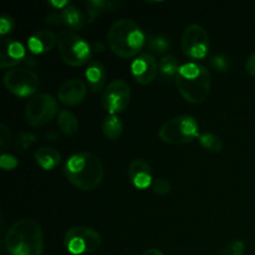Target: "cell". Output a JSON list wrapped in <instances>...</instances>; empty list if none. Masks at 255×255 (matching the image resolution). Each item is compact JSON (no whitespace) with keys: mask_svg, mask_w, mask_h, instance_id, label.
<instances>
[{"mask_svg":"<svg viewBox=\"0 0 255 255\" xmlns=\"http://www.w3.org/2000/svg\"><path fill=\"white\" fill-rule=\"evenodd\" d=\"M87 84H89L90 89L94 92H100L105 86L106 82V70H105L104 65L99 61H94L87 66L86 72Z\"/></svg>","mask_w":255,"mask_h":255,"instance_id":"ac0fdd59","label":"cell"},{"mask_svg":"<svg viewBox=\"0 0 255 255\" xmlns=\"http://www.w3.org/2000/svg\"><path fill=\"white\" fill-rule=\"evenodd\" d=\"M4 85L11 94L19 97H29L37 91L40 80L31 69L15 67L4 75Z\"/></svg>","mask_w":255,"mask_h":255,"instance_id":"9c48e42d","label":"cell"},{"mask_svg":"<svg viewBox=\"0 0 255 255\" xmlns=\"http://www.w3.org/2000/svg\"><path fill=\"white\" fill-rule=\"evenodd\" d=\"M64 171L70 183L84 192L95 191L104 179L101 159L90 152H77L69 157Z\"/></svg>","mask_w":255,"mask_h":255,"instance_id":"6da1fadb","label":"cell"},{"mask_svg":"<svg viewBox=\"0 0 255 255\" xmlns=\"http://www.w3.org/2000/svg\"><path fill=\"white\" fill-rule=\"evenodd\" d=\"M102 131L110 141H116L124 131V124L117 115H109L102 122Z\"/></svg>","mask_w":255,"mask_h":255,"instance_id":"603a6c76","label":"cell"},{"mask_svg":"<svg viewBox=\"0 0 255 255\" xmlns=\"http://www.w3.org/2000/svg\"><path fill=\"white\" fill-rule=\"evenodd\" d=\"M86 84L80 79H71L59 87L57 99L65 106H77L86 99Z\"/></svg>","mask_w":255,"mask_h":255,"instance_id":"4fadbf2b","label":"cell"},{"mask_svg":"<svg viewBox=\"0 0 255 255\" xmlns=\"http://www.w3.org/2000/svg\"><path fill=\"white\" fill-rule=\"evenodd\" d=\"M246 70L251 76L255 77V51L252 52L248 59H247Z\"/></svg>","mask_w":255,"mask_h":255,"instance_id":"836d02e7","label":"cell"},{"mask_svg":"<svg viewBox=\"0 0 255 255\" xmlns=\"http://www.w3.org/2000/svg\"><path fill=\"white\" fill-rule=\"evenodd\" d=\"M199 143L202 147L211 152H222L223 151V142L218 136L213 133H203L199 134Z\"/></svg>","mask_w":255,"mask_h":255,"instance_id":"d4e9b609","label":"cell"},{"mask_svg":"<svg viewBox=\"0 0 255 255\" xmlns=\"http://www.w3.org/2000/svg\"><path fill=\"white\" fill-rule=\"evenodd\" d=\"M181 66L182 65H179L178 59L174 55H164L159 61V74H161L162 79L166 80V81L172 79L176 80Z\"/></svg>","mask_w":255,"mask_h":255,"instance_id":"7402d4cb","label":"cell"},{"mask_svg":"<svg viewBox=\"0 0 255 255\" xmlns=\"http://www.w3.org/2000/svg\"><path fill=\"white\" fill-rule=\"evenodd\" d=\"M132 76L139 85H148L156 80L159 72V65L156 57L149 52H142L131 65Z\"/></svg>","mask_w":255,"mask_h":255,"instance_id":"7c38bea8","label":"cell"},{"mask_svg":"<svg viewBox=\"0 0 255 255\" xmlns=\"http://www.w3.org/2000/svg\"><path fill=\"white\" fill-rule=\"evenodd\" d=\"M209 36L201 25H189L182 35V51L192 60H202L208 55Z\"/></svg>","mask_w":255,"mask_h":255,"instance_id":"30bf717a","label":"cell"},{"mask_svg":"<svg viewBox=\"0 0 255 255\" xmlns=\"http://www.w3.org/2000/svg\"><path fill=\"white\" fill-rule=\"evenodd\" d=\"M62 22L69 27L71 31L81 30L85 25V16L79 7L70 4L61 11Z\"/></svg>","mask_w":255,"mask_h":255,"instance_id":"d6986e66","label":"cell"},{"mask_svg":"<svg viewBox=\"0 0 255 255\" xmlns=\"http://www.w3.org/2000/svg\"><path fill=\"white\" fill-rule=\"evenodd\" d=\"M17 164L19 162H17L16 157L9 153H2L1 158H0V166L4 171H12L14 168H16Z\"/></svg>","mask_w":255,"mask_h":255,"instance_id":"f1b7e54d","label":"cell"},{"mask_svg":"<svg viewBox=\"0 0 255 255\" xmlns=\"http://www.w3.org/2000/svg\"><path fill=\"white\" fill-rule=\"evenodd\" d=\"M128 178L137 189H147L152 186V169L148 162L136 158L129 163Z\"/></svg>","mask_w":255,"mask_h":255,"instance_id":"5bb4252c","label":"cell"},{"mask_svg":"<svg viewBox=\"0 0 255 255\" xmlns=\"http://www.w3.org/2000/svg\"><path fill=\"white\" fill-rule=\"evenodd\" d=\"M34 158L44 171H51L61 162V153L52 147H41L34 153Z\"/></svg>","mask_w":255,"mask_h":255,"instance_id":"e0dca14e","label":"cell"},{"mask_svg":"<svg viewBox=\"0 0 255 255\" xmlns=\"http://www.w3.org/2000/svg\"><path fill=\"white\" fill-rule=\"evenodd\" d=\"M174 81L179 94L189 104H202L211 92V74L197 62L182 65Z\"/></svg>","mask_w":255,"mask_h":255,"instance_id":"277c9868","label":"cell"},{"mask_svg":"<svg viewBox=\"0 0 255 255\" xmlns=\"http://www.w3.org/2000/svg\"><path fill=\"white\" fill-rule=\"evenodd\" d=\"M107 42L115 55L122 59H131L139 55L146 42V35L133 20L120 19L110 26Z\"/></svg>","mask_w":255,"mask_h":255,"instance_id":"3957f363","label":"cell"},{"mask_svg":"<svg viewBox=\"0 0 255 255\" xmlns=\"http://www.w3.org/2000/svg\"><path fill=\"white\" fill-rule=\"evenodd\" d=\"M147 46L151 51L154 54H166L171 47V41L168 37L163 36V35H151L148 36V41H147Z\"/></svg>","mask_w":255,"mask_h":255,"instance_id":"cb8c5ba5","label":"cell"},{"mask_svg":"<svg viewBox=\"0 0 255 255\" xmlns=\"http://www.w3.org/2000/svg\"><path fill=\"white\" fill-rule=\"evenodd\" d=\"M151 187H152V191H153L156 194H158V196H166V194H168L169 192H171V188H172L171 183L164 178L156 179V181L152 183Z\"/></svg>","mask_w":255,"mask_h":255,"instance_id":"83f0119b","label":"cell"},{"mask_svg":"<svg viewBox=\"0 0 255 255\" xmlns=\"http://www.w3.org/2000/svg\"><path fill=\"white\" fill-rule=\"evenodd\" d=\"M142 255H164L159 249H147L146 252H143Z\"/></svg>","mask_w":255,"mask_h":255,"instance_id":"d590c367","label":"cell"},{"mask_svg":"<svg viewBox=\"0 0 255 255\" xmlns=\"http://www.w3.org/2000/svg\"><path fill=\"white\" fill-rule=\"evenodd\" d=\"M25 59V49L20 42L12 39H4L1 41L0 67L7 69L19 65Z\"/></svg>","mask_w":255,"mask_h":255,"instance_id":"9a60e30c","label":"cell"},{"mask_svg":"<svg viewBox=\"0 0 255 255\" xmlns=\"http://www.w3.org/2000/svg\"><path fill=\"white\" fill-rule=\"evenodd\" d=\"M59 115V105L49 94H36L29 100L25 107V119L32 127H42Z\"/></svg>","mask_w":255,"mask_h":255,"instance_id":"52a82bcc","label":"cell"},{"mask_svg":"<svg viewBox=\"0 0 255 255\" xmlns=\"http://www.w3.org/2000/svg\"><path fill=\"white\" fill-rule=\"evenodd\" d=\"M14 25L15 24L12 17L7 16V15H2V16L0 17V32H1V35H6L9 34L10 31H12Z\"/></svg>","mask_w":255,"mask_h":255,"instance_id":"1f68e13d","label":"cell"},{"mask_svg":"<svg viewBox=\"0 0 255 255\" xmlns=\"http://www.w3.org/2000/svg\"><path fill=\"white\" fill-rule=\"evenodd\" d=\"M131 87L125 80H114L104 90L102 105L109 115H119L128 107Z\"/></svg>","mask_w":255,"mask_h":255,"instance_id":"8fae6325","label":"cell"},{"mask_svg":"<svg viewBox=\"0 0 255 255\" xmlns=\"http://www.w3.org/2000/svg\"><path fill=\"white\" fill-rule=\"evenodd\" d=\"M244 243L242 241H234L228 246V248L224 251L226 255H243L244 254Z\"/></svg>","mask_w":255,"mask_h":255,"instance_id":"4dcf8cb0","label":"cell"},{"mask_svg":"<svg viewBox=\"0 0 255 255\" xmlns=\"http://www.w3.org/2000/svg\"><path fill=\"white\" fill-rule=\"evenodd\" d=\"M57 126L65 136H72L79 129V120L72 112L62 110L57 115Z\"/></svg>","mask_w":255,"mask_h":255,"instance_id":"44dd1931","label":"cell"},{"mask_svg":"<svg viewBox=\"0 0 255 255\" xmlns=\"http://www.w3.org/2000/svg\"><path fill=\"white\" fill-rule=\"evenodd\" d=\"M5 248L9 255H41L44 252L41 226L31 218L16 221L5 234Z\"/></svg>","mask_w":255,"mask_h":255,"instance_id":"7a4b0ae2","label":"cell"},{"mask_svg":"<svg viewBox=\"0 0 255 255\" xmlns=\"http://www.w3.org/2000/svg\"><path fill=\"white\" fill-rule=\"evenodd\" d=\"M37 141V137L35 134L29 133V132H20L17 133L16 139H15V147L17 152H25L30 146Z\"/></svg>","mask_w":255,"mask_h":255,"instance_id":"484cf974","label":"cell"},{"mask_svg":"<svg viewBox=\"0 0 255 255\" xmlns=\"http://www.w3.org/2000/svg\"><path fill=\"white\" fill-rule=\"evenodd\" d=\"M57 49L65 64L79 67L91 59L92 50L89 42L71 30H62L57 36Z\"/></svg>","mask_w":255,"mask_h":255,"instance_id":"5b68a950","label":"cell"},{"mask_svg":"<svg viewBox=\"0 0 255 255\" xmlns=\"http://www.w3.org/2000/svg\"><path fill=\"white\" fill-rule=\"evenodd\" d=\"M94 50H95V51H96V52L104 51V45H102V44H99V42H97V44H95Z\"/></svg>","mask_w":255,"mask_h":255,"instance_id":"8d00e7d4","label":"cell"},{"mask_svg":"<svg viewBox=\"0 0 255 255\" xmlns=\"http://www.w3.org/2000/svg\"><path fill=\"white\" fill-rule=\"evenodd\" d=\"M47 4L50 5V6L55 7V9H60V10H64L65 7L69 6L70 2L69 1H49Z\"/></svg>","mask_w":255,"mask_h":255,"instance_id":"e575fe53","label":"cell"},{"mask_svg":"<svg viewBox=\"0 0 255 255\" xmlns=\"http://www.w3.org/2000/svg\"><path fill=\"white\" fill-rule=\"evenodd\" d=\"M159 138L169 144H186L199 137V125L192 116L182 115L167 121L158 131Z\"/></svg>","mask_w":255,"mask_h":255,"instance_id":"8992f818","label":"cell"},{"mask_svg":"<svg viewBox=\"0 0 255 255\" xmlns=\"http://www.w3.org/2000/svg\"><path fill=\"white\" fill-rule=\"evenodd\" d=\"M10 142H11V133H10V129L7 128L5 125H0V146H1L2 151H6Z\"/></svg>","mask_w":255,"mask_h":255,"instance_id":"f546056e","label":"cell"},{"mask_svg":"<svg viewBox=\"0 0 255 255\" xmlns=\"http://www.w3.org/2000/svg\"><path fill=\"white\" fill-rule=\"evenodd\" d=\"M211 65L216 71L226 72L231 66V62H229V59L227 56L222 54H217L211 59Z\"/></svg>","mask_w":255,"mask_h":255,"instance_id":"4316f807","label":"cell"},{"mask_svg":"<svg viewBox=\"0 0 255 255\" xmlns=\"http://www.w3.org/2000/svg\"><path fill=\"white\" fill-rule=\"evenodd\" d=\"M46 22L49 25H51V26H59V25L64 24V22H62L61 14H59V12H51V14L47 15Z\"/></svg>","mask_w":255,"mask_h":255,"instance_id":"d6a6232c","label":"cell"},{"mask_svg":"<svg viewBox=\"0 0 255 255\" xmlns=\"http://www.w3.org/2000/svg\"><path fill=\"white\" fill-rule=\"evenodd\" d=\"M65 248L74 255H84L95 252L101 246V236L90 227H72L64 238Z\"/></svg>","mask_w":255,"mask_h":255,"instance_id":"ba28073f","label":"cell"},{"mask_svg":"<svg viewBox=\"0 0 255 255\" xmlns=\"http://www.w3.org/2000/svg\"><path fill=\"white\" fill-rule=\"evenodd\" d=\"M120 2L117 1H104V0H90L86 1L87 9V21L92 22L102 11H114L116 7L120 6Z\"/></svg>","mask_w":255,"mask_h":255,"instance_id":"ffe728a7","label":"cell"},{"mask_svg":"<svg viewBox=\"0 0 255 255\" xmlns=\"http://www.w3.org/2000/svg\"><path fill=\"white\" fill-rule=\"evenodd\" d=\"M57 44V36L50 30H39L27 41L29 50L35 55L46 54Z\"/></svg>","mask_w":255,"mask_h":255,"instance_id":"2e32d148","label":"cell"}]
</instances>
